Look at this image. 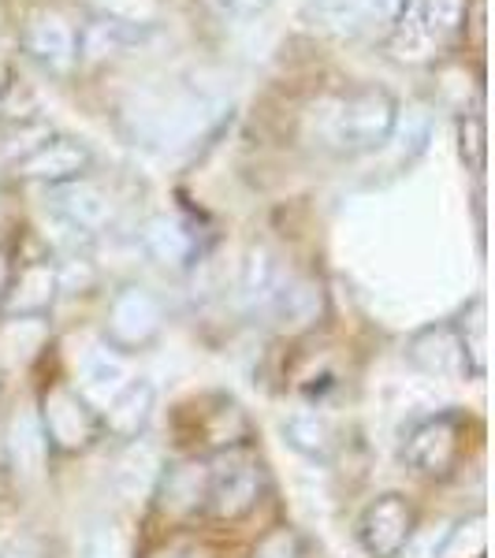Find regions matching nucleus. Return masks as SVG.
Wrapping results in <instances>:
<instances>
[{
	"label": "nucleus",
	"mask_w": 495,
	"mask_h": 558,
	"mask_svg": "<svg viewBox=\"0 0 495 558\" xmlns=\"http://www.w3.org/2000/svg\"><path fill=\"white\" fill-rule=\"evenodd\" d=\"M395 108L388 89H358L347 101H336L321 120V138L339 153H369L391 138Z\"/></svg>",
	"instance_id": "obj_1"
},
{
	"label": "nucleus",
	"mask_w": 495,
	"mask_h": 558,
	"mask_svg": "<svg viewBox=\"0 0 495 558\" xmlns=\"http://www.w3.org/2000/svg\"><path fill=\"white\" fill-rule=\"evenodd\" d=\"M38 421L45 444L60 454H83L101 439V413H97L71 384H52L41 395Z\"/></svg>",
	"instance_id": "obj_2"
},
{
	"label": "nucleus",
	"mask_w": 495,
	"mask_h": 558,
	"mask_svg": "<svg viewBox=\"0 0 495 558\" xmlns=\"http://www.w3.org/2000/svg\"><path fill=\"white\" fill-rule=\"evenodd\" d=\"M213 116H216L213 101H205V97L172 94V97H165V101L142 105L138 112H134V134H138L146 146L179 149L209 128Z\"/></svg>",
	"instance_id": "obj_3"
},
{
	"label": "nucleus",
	"mask_w": 495,
	"mask_h": 558,
	"mask_svg": "<svg viewBox=\"0 0 495 558\" xmlns=\"http://www.w3.org/2000/svg\"><path fill=\"white\" fill-rule=\"evenodd\" d=\"M265 492V470L254 454L228 451L216 462H209V495H205V510L216 521H239L261 502Z\"/></svg>",
	"instance_id": "obj_4"
},
{
	"label": "nucleus",
	"mask_w": 495,
	"mask_h": 558,
	"mask_svg": "<svg viewBox=\"0 0 495 558\" xmlns=\"http://www.w3.org/2000/svg\"><path fill=\"white\" fill-rule=\"evenodd\" d=\"M160 328H165V305L146 287H123L112 299V305H108L105 339L120 354L146 350L160 336Z\"/></svg>",
	"instance_id": "obj_5"
},
{
	"label": "nucleus",
	"mask_w": 495,
	"mask_h": 558,
	"mask_svg": "<svg viewBox=\"0 0 495 558\" xmlns=\"http://www.w3.org/2000/svg\"><path fill=\"white\" fill-rule=\"evenodd\" d=\"M413 529H418V514L402 495H376L358 518V544L369 558H402Z\"/></svg>",
	"instance_id": "obj_6"
},
{
	"label": "nucleus",
	"mask_w": 495,
	"mask_h": 558,
	"mask_svg": "<svg viewBox=\"0 0 495 558\" xmlns=\"http://www.w3.org/2000/svg\"><path fill=\"white\" fill-rule=\"evenodd\" d=\"M407 462L425 476H447L455 470L458 454H462V417L458 413H436L410 428L407 447H402Z\"/></svg>",
	"instance_id": "obj_7"
},
{
	"label": "nucleus",
	"mask_w": 495,
	"mask_h": 558,
	"mask_svg": "<svg viewBox=\"0 0 495 558\" xmlns=\"http://www.w3.org/2000/svg\"><path fill=\"white\" fill-rule=\"evenodd\" d=\"M407 357L418 373L432 376V380H466V376H470L462 331H458L455 320H439V324H428V328L413 331L407 343Z\"/></svg>",
	"instance_id": "obj_8"
},
{
	"label": "nucleus",
	"mask_w": 495,
	"mask_h": 558,
	"mask_svg": "<svg viewBox=\"0 0 495 558\" xmlns=\"http://www.w3.org/2000/svg\"><path fill=\"white\" fill-rule=\"evenodd\" d=\"M131 380H134V373H131L128 354H120V350H112L105 343V347H94L83 354V362H79V387L75 391L83 395L97 413H101Z\"/></svg>",
	"instance_id": "obj_9"
},
{
	"label": "nucleus",
	"mask_w": 495,
	"mask_h": 558,
	"mask_svg": "<svg viewBox=\"0 0 495 558\" xmlns=\"http://www.w3.org/2000/svg\"><path fill=\"white\" fill-rule=\"evenodd\" d=\"M157 507L160 514L168 518H191L197 510H205V495H209V462H197V458H186V462L165 465L157 481Z\"/></svg>",
	"instance_id": "obj_10"
},
{
	"label": "nucleus",
	"mask_w": 495,
	"mask_h": 558,
	"mask_svg": "<svg viewBox=\"0 0 495 558\" xmlns=\"http://www.w3.org/2000/svg\"><path fill=\"white\" fill-rule=\"evenodd\" d=\"M60 299V268L52 260H34L20 268L12 287L4 291V313L12 320H38Z\"/></svg>",
	"instance_id": "obj_11"
},
{
	"label": "nucleus",
	"mask_w": 495,
	"mask_h": 558,
	"mask_svg": "<svg viewBox=\"0 0 495 558\" xmlns=\"http://www.w3.org/2000/svg\"><path fill=\"white\" fill-rule=\"evenodd\" d=\"M86 168H89V149L75 138H45L38 149L20 157V175L38 179V183L49 186L83 179Z\"/></svg>",
	"instance_id": "obj_12"
},
{
	"label": "nucleus",
	"mask_w": 495,
	"mask_h": 558,
	"mask_svg": "<svg viewBox=\"0 0 495 558\" xmlns=\"http://www.w3.org/2000/svg\"><path fill=\"white\" fill-rule=\"evenodd\" d=\"M160 473H165V462H160L157 444H149V439L138 436V439H131V444L123 447L120 458H116L112 488H116V495H120L123 502L153 499Z\"/></svg>",
	"instance_id": "obj_13"
},
{
	"label": "nucleus",
	"mask_w": 495,
	"mask_h": 558,
	"mask_svg": "<svg viewBox=\"0 0 495 558\" xmlns=\"http://www.w3.org/2000/svg\"><path fill=\"white\" fill-rule=\"evenodd\" d=\"M52 205H57L60 220L71 223L75 231H83V235H94V231H101L105 223L112 220V202H108V194L97 183H89V179L60 183L57 191H52Z\"/></svg>",
	"instance_id": "obj_14"
},
{
	"label": "nucleus",
	"mask_w": 495,
	"mask_h": 558,
	"mask_svg": "<svg viewBox=\"0 0 495 558\" xmlns=\"http://www.w3.org/2000/svg\"><path fill=\"white\" fill-rule=\"evenodd\" d=\"M153 410H157V387L146 376H134V380L116 395L112 402L101 410V428H108L120 439H138L146 432Z\"/></svg>",
	"instance_id": "obj_15"
},
{
	"label": "nucleus",
	"mask_w": 495,
	"mask_h": 558,
	"mask_svg": "<svg viewBox=\"0 0 495 558\" xmlns=\"http://www.w3.org/2000/svg\"><path fill=\"white\" fill-rule=\"evenodd\" d=\"M23 45L45 68H68L75 60V31L57 12H34L23 31Z\"/></svg>",
	"instance_id": "obj_16"
},
{
	"label": "nucleus",
	"mask_w": 495,
	"mask_h": 558,
	"mask_svg": "<svg viewBox=\"0 0 495 558\" xmlns=\"http://www.w3.org/2000/svg\"><path fill=\"white\" fill-rule=\"evenodd\" d=\"M265 310L273 313L280 331H305L324 313V291L317 279H291L287 287H276V294L268 299Z\"/></svg>",
	"instance_id": "obj_17"
},
{
	"label": "nucleus",
	"mask_w": 495,
	"mask_h": 558,
	"mask_svg": "<svg viewBox=\"0 0 495 558\" xmlns=\"http://www.w3.org/2000/svg\"><path fill=\"white\" fill-rule=\"evenodd\" d=\"M142 250H146L149 260H157L160 268H186L194 257V235L186 231L183 220L160 213L142 223Z\"/></svg>",
	"instance_id": "obj_18"
},
{
	"label": "nucleus",
	"mask_w": 495,
	"mask_h": 558,
	"mask_svg": "<svg viewBox=\"0 0 495 558\" xmlns=\"http://www.w3.org/2000/svg\"><path fill=\"white\" fill-rule=\"evenodd\" d=\"M45 454H49V444H45L38 410H15V417L8 421V462H12V470L20 476H38Z\"/></svg>",
	"instance_id": "obj_19"
},
{
	"label": "nucleus",
	"mask_w": 495,
	"mask_h": 558,
	"mask_svg": "<svg viewBox=\"0 0 495 558\" xmlns=\"http://www.w3.org/2000/svg\"><path fill=\"white\" fill-rule=\"evenodd\" d=\"M302 20L336 38H354L365 26L376 23L373 0H310L302 8Z\"/></svg>",
	"instance_id": "obj_20"
},
{
	"label": "nucleus",
	"mask_w": 495,
	"mask_h": 558,
	"mask_svg": "<svg viewBox=\"0 0 495 558\" xmlns=\"http://www.w3.org/2000/svg\"><path fill=\"white\" fill-rule=\"evenodd\" d=\"M283 444L291 447L294 454L310 458V462H331L336 458V428L328 425V417H321V413H291V417H283Z\"/></svg>",
	"instance_id": "obj_21"
},
{
	"label": "nucleus",
	"mask_w": 495,
	"mask_h": 558,
	"mask_svg": "<svg viewBox=\"0 0 495 558\" xmlns=\"http://www.w3.org/2000/svg\"><path fill=\"white\" fill-rule=\"evenodd\" d=\"M276 287H280L276 257L268 254L265 246H250L246 257H242V268H239V302L246 305V310L268 305V299L276 294Z\"/></svg>",
	"instance_id": "obj_22"
},
{
	"label": "nucleus",
	"mask_w": 495,
	"mask_h": 558,
	"mask_svg": "<svg viewBox=\"0 0 495 558\" xmlns=\"http://www.w3.org/2000/svg\"><path fill=\"white\" fill-rule=\"evenodd\" d=\"M134 38H138V26H123L108 20V15H97L83 31V41H75V52H83L89 64H97V60H108L120 49H128Z\"/></svg>",
	"instance_id": "obj_23"
},
{
	"label": "nucleus",
	"mask_w": 495,
	"mask_h": 558,
	"mask_svg": "<svg viewBox=\"0 0 495 558\" xmlns=\"http://www.w3.org/2000/svg\"><path fill=\"white\" fill-rule=\"evenodd\" d=\"M484 547H488V533H484V514H473L447 533L436 544L432 558H484Z\"/></svg>",
	"instance_id": "obj_24"
},
{
	"label": "nucleus",
	"mask_w": 495,
	"mask_h": 558,
	"mask_svg": "<svg viewBox=\"0 0 495 558\" xmlns=\"http://www.w3.org/2000/svg\"><path fill=\"white\" fill-rule=\"evenodd\" d=\"M466 0H421V34L425 41H444L462 26Z\"/></svg>",
	"instance_id": "obj_25"
},
{
	"label": "nucleus",
	"mask_w": 495,
	"mask_h": 558,
	"mask_svg": "<svg viewBox=\"0 0 495 558\" xmlns=\"http://www.w3.org/2000/svg\"><path fill=\"white\" fill-rule=\"evenodd\" d=\"M94 4L101 8V15H108V20L138 26V31H146V26L160 20V0H94Z\"/></svg>",
	"instance_id": "obj_26"
},
{
	"label": "nucleus",
	"mask_w": 495,
	"mask_h": 558,
	"mask_svg": "<svg viewBox=\"0 0 495 558\" xmlns=\"http://www.w3.org/2000/svg\"><path fill=\"white\" fill-rule=\"evenodd\" d=\"M79 558H128V547H123L120 529L108 525V521L89 525L86 536H83V547H79Z\"/></svg>",
	"instance_id": "obj_27"
},
{
	"label": "nucleus",
	"mask_w": 495,
	"mask_h": 558,
	"mask_svg": "<svg viewBox=\"0 0 495 558\" xmlns=\"http://www.w3.org/2000/svg\"><path fill=\"white\" fill-rule=\"evenodd\" d=\"M250 558H302V544L291 529H276V533L261 539Z\"/></svg>",
	"instance_id": "obj_28"
},
{
	"label": "nucleus",
	"mask_w": 495,
	"mask_h": 558,
	"mask_svg": "<svg viewBox=\"0 0 495 558\" xmlns=\"http://www.w3.org/2000/svg\"><path fill=\"white\" fill-rule=\"evenodd\" d=\"M146 558H213V547L197 544V539H172V544L153 547Z\"/></svg>",
	"instance_id": "obj_29"
},
{
	"label": "nucleus",
	"mask_w": 495,
	"mask_h": 558,
	"mask_svg": "<svg viewBox=\"0 0 495 558\" xmlns=\"http://www.w3.org/2000/svg\"><path fill=\"white\" fill-rule=\"evenodd\" d=\"M462 131H470V138L462 134V153L473 149V168H481V157H484V146H481V123L476 120H462Z\"/></svg>",
	"instance_id": "obj_30"
},
{
	"label": "nucleus",
	"mask_w": 495,
	"mask_h": 558,
	"mask_svg": "<svg viewBox=\"0 0 495 558\" xmlns=\"http://www.w3.org/2000/svg\"><path fill=\"white\" fill-rule=\"evenodd\" d=\"M216 4H220L228 15H257L268 0H216Z\"/></svg>",
	"instance_id": "obj_31"
},
{
	"label": "nucleus",
	"mask_w": 495,
	"mask_h": 558,
	"mask_svg": "<svg viewBox=\"0 0 495 558\" xmlns=\"http://www.w3.org/2000/svg\"><path fill=\"white\" fill-rule=\"evenodd\" d=\"M8 495V476H4V470H0V499Z\"/></svg>",
	"instance_id": "obj_32"
}]
</instances>
